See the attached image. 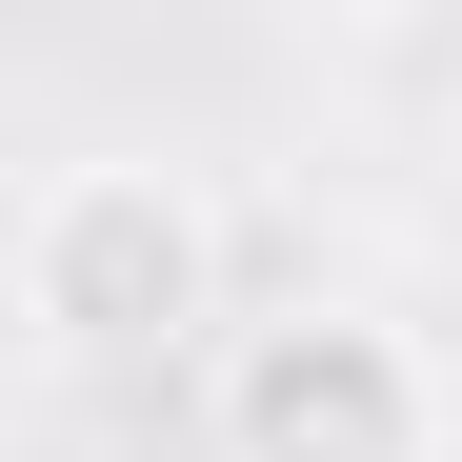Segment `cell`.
I'll list each match as a JSON object with an SVG mask.
<instances>
[{
    "label": "cell",
    "instance_id": "1",
    "mask_svg": "<svg viewBox=\"0 0 462 462\" xmlns=\"http://www.w3.org/2000/svg\"><path fill=\"white\" fill-rule=\"evenodd\" d=\"M0 282H21L41 362H181V342L221 362V342H242V322H221V201H201L181 162H141V141L41 162Z\"/></svg>",
    "mask_w": 462,
    "mask_h": 462
},
{
    "label": "cell",
    "instance_id": "2",
    "mask_svg": "<svg viewBox=\"0 0 462 462\" xmlns=\"http://www.w3.org/2000/svg\"><path fill=\"white\" fill-rule=\"evenodd\" d=\"M201 442L221 462H442V362L382 301H282L201 362Z\"/></svg>",
    "mask_w": 462,
    "mask_h": 462
}]
</instances>
